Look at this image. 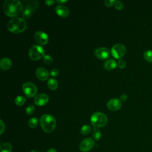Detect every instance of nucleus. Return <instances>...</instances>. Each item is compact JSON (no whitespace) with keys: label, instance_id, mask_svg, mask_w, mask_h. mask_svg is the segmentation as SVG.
<instances>
[{"label":"nucleus","instance_id":"nucleus-1","mask_svg":"<svg viewBox=\"0 0 152 152\" xmlns=\"http://www.w3.org/2000/svg\"><path fill=\"white\" fill-rule=\"evenodd\" d=\"M4 13L10 17L18 15L23 10V5L18 0H5L3 4Z\"/></svg>","mask_w":152,"mask_h":152},{"label":"nucleus","instance_id":"nucleus-2","mask_svg":"<svg viewBox=\"0 0 152 152\" xmlns=\"http://www.w3.org/2000/svg\"><path fill=\"white\" fill-rule=\"evenodd\" d=\"M7 28L12 33H19L23 31L27 27L26 20L20 17H14L7 23Z\"/></svg>","mask_w":152,"mask_h":152},{"label":"nucleus","instance_id":"nucleus-3","mask_svg":"<svg viewBox=\"0 0 152 152\" xmlns=\"http://www.w3.org/2000/svg\"><path fill=\"white\" fill-rule=\"evenodd\" d=\"M40 123L43 130L48 133L52 132L56 126V119L51 115L44 114L40 118Z\"/></svg>","mask_w":152,"mask_h":152},{"label":"nucleus","instance_id":"nucleus-4","mask_svg":"<svg viewBox=\"0 0 152 152\" xmlns=\"http://www.w3.org/2000/svg\"><path fill=\"white\" fill-rule=\"evenodd\" d=\"M90 121L94 127L99 128L105 126L108 121L107 116L101 112H94L90 118Z\"/></svg>","mask_w":152,"mask_h":152},{"label":"nucleus","instance_id":"nucleus-5","mask_svg":"<svg viewBox=\"0 0 152 152\" xmlns=\"http://www.w3.org/2000/svg\"><path fill=\"white\" fill-rule=\"evenodd\" d=\"M45 52V49L43 47L39 45H34L28 50V56L32 60L36 61L44 57Z\"/></svg>","mask_w":152,"mask_h":152},{"label":"nucleus","instance_id":"nucleus-6","mask_svg":"<svg viewBox=\"0 0 152 152\" xmlns=\"http://www.w3.org/2000/svg\"><path fill=\"white\" fill-rule=\"evenodd\" d=\"M23 91L28 97H32L36 94L37 88L32 82L27 81L23 85Z\"/></svg>","mask_w":152,"mask_h":152},{"label":"nucleus","instance_id":"nucleus-7","mask_svg":"<svg viewBox=\"0 0 152 152\" xmlns=\"http://www.w3.org/2000/svg\"><path fill=\"white\" fill-rule=\"evenodd\" d=\"M126 51L125 45L120 43L114 45L111 48V53L115 58L120 59L125 54Z\"/></svg>","mask_w":152,"mask_h":152},{"label":"nucleus","instance_id":"nucleus-8","mask_svg":"<svg viewBox=\"0 0 152 152\" xmlns=\"http://www.w3.org/2000/svg\"><path fill=\"white\" fill-rule=\"evenodd\" d=\"M94 146V141L90 138L84 139L80 144L79 148L82 152H87Z\"/></svg>","mask_w":152,"mask_h":152},{"label":"nucleus","instance_id":"nucleus-9","mask_svg":"<svg viewBox=\"0 0 152 152\" xmlns=\"http://www.w3.org/2000/svg\"><path fill=\"white\" fill-rule=\"evenodd\" d=\"M34 39L37 43L40 45H45L49 40L48 35L44 31H37L34 33Z\"/></svg>","mask_w":152,"mask_h":152},{"label":"nucleus","instance_id":"nucleus-10","mask_svg":"<svg viewBox=\"0 0 152 152\" xmlns=\"http://www.w3.org/2000/svg\"><path fill=\"white\" fill-rule=\"evenodd\" d=\"M94 55L97 58L100 59H104L109 57L110 51L109 49L106 47H100L95 49Z\"/></svg>","mask_w":152,"mask_h":152},{"label":"nucleus","instance_id":"nucleus-11","mask_svg":"<svg viewBox=\"0 0 152 152\" xmlns=\"http://www.w3.org/2000/svg\"><path fill=\"white\" fill-rule=\"evenodd\" d=\"M122 106V102L120 99L116 98H112L110 99L107 103V106L110 110L115 111L119 110Z\"/></svg>","mask_w":152,"mask_h":152},{"label":"nucleus","instance_id":"nucleus-12","mask_svg":"<svg viewBox=\"0 0 152 152\" xmlns=\"http://www.w3.org/2000/svg\"><path fill=\"white\" fill-rule=\"evenodd\" d=\"M49 96L46 93H39L37 94L34 99L36 104L42 106L45 104L49 101Z\"/></svg>","mask_w":152,"mask_h":152},{"label":"nucleus","instance_id":"nucleus-13","mask_svg":"<svg viewBox=\"0 0 152 152\" xmlns=\"http://www.w3.org/2000/svg\"><path fill=\"white\" fill-rule=\"evenodd\" d=\"M36 75L39 80L45 81L49 77V72L46 68L43 67H39L37 68L36 71Z\"/></svg>","mask_w":152,"mask_h":152},{"label":"nucleus","instance_id":"nucleus-14","mask_svg":"<svg viewBox=\"0 0 152 152\" xmlns=\"http://www.w3.org/2000/svg\"><path fill=\"white\" fill-rule=\"evenodd\" d=\"M56 12L60 16L66 17L69 14V8L64 5H58L55 7Z\"/></svg>","mask_w":152,"mask_h":152},{"label":"nucleus","instance_id":"nucleus-15","mask_svg":"<svg viewBox=\"0 0 152 152\" xmlns=\"http://www.w3.org/2000/svg\"><path fill=\"white\" fill-rule=\"evenodd\" d=\"M11 65H12L11 60L7 57L2 58L0 61L1 68L4 70H7L10 69Z\"/></svg>","mask_w":152,"mask_h":152},{"label":"nucleus","instance_id":"nucleus-16","mask_svg":"<svg viewBox=\"0 0 152 152\" xmlns=\"http://www.w3.org/2000/svg\"><path fill=\"white\" fill-rule=\"evenodd\" d=\"M104 67L105 69L110 70L115 68L117 66V63L113 59H109L104 62Z\"/></svg>","mask_w":152,"mask_h":152},{"label":"nucleus","instance_id":"nucleus-17","mask_svg":"<svg viewBox=\"0 0 152 152\" xmlns=\"http://www.w3.org/2000/svg\"><path fill=\"white\" fill-rule=\"evenodd\" d=\"M33 12H34V11L28 5L26 4L22 11V16L24 18H28L31 15Z\"/></svg>","mask_w":152,"mask_h":152},{"label":"nucleus","instance_id":"nucleus-18","mask_svg":"<svg viewBox=\"0 0 152 152\" xmlns=\"http://www.w3.org/2000/svg\"><path fill=\"white\" fill-rule=\"evenodd\" d=\"M47 84H48V86L49 87V88H50L51 90H56L58 87V81L53 78H49Z\"/></svg>","mask_w":152,"mask_h":152},{"label":"nucleus","instance_id":"nucleus-19","mask_svg":"<svg viewBox=\"0 0 152 152\" xmlns=\"http://www.w3.org/2000/svg\"><path fill=\"white\" fill-rule=\"evenodd\" d=\"M12 146L9 142H4L0 145V152H11Z\"/></svg>","mask_w":152,"mask_h":152},{"label":"nucleus","instance_id":"nucleus-20","mask_svg":"<svg viewBox=\"0 0 152 152\" xmlns=\"http://www.w3.org/2000/svg\"><path fill=\"white\" fill-rule=\"evenodd\" d=\"M101 132L96 127H94L93 130V133H92V136L96 141H99L100 138H101Z\"/></svg>","mask_w":152,"mask_h":152},{"label":"nucleus","instance_id":"nucleus-21","mask_svg":"<svg viewBox=\"0 0 152 152\" xmlns=\"http://www.w3.org/2000/svg\"><path fill=\"white\" fill-rule=\"evenodd\" d=\"M38 124V119L36 117L30 118L28 121V125L31 128H35Z\"/></svg>","mask_w":152,"mask_h":152},{"label":"nucleus","instance_id":"nucleus-22","mask_svg":"<svg viewBox=\"0 0 152 152\" xmlns=\"http://www.w3.org/2000/svg\"><path fill=\"white\" fill-rule=\"evenodd\" d=\"M143 56L146 61L148 62H152V50H148L145 51Z\"/></svg>","mask_w":152,"mask_h":152},{"label":"nucleus","instance_id":"nucleus-23","mask_svg":"<svg viewBox=\"0 0 152 152\" xmlns=\"http://www.w3.org/2000/svg\"><path fill=\"white\" fill-rule=\"evenodd\" d=\"M91 131V126L89 125H84L81 129H80V132L83 135H87L90 133Z\"/></svg>","mask_w":152,"mask_h":152},{"label":"nucleus","instance_id":"nucleus-24","mask_svg":"<svg viewBox=\"0 0 152 152\" xmlns=\"http://www.w3.org/2000/svg\"><path fill=\"white\" fill-rule=\"evenodd\" d=\"M26 102V98L24 96H18L15 99V103L18 106L23 105Z\"/></svg>","mask_w":152,"mask_h":152},{"label":"nucleus","instance_id":"nucleus-25","mask_svg":"<svg viewBox=\"0 0 152 152\" xmlns=\"http://www.w3.org/2000/svg\"><path fill=\"white\" fill-rule=\"evenodd\" d=\"M43 62L48 65H50L53 62V58L49 55H46L43 57Z\"/></svg>","mask_w":152,"mask_h":152},{"label":"nucleus","instance_id":"nucleus-26","mask_svg":"<svg viewBox=\"0 0 152 152\" xmlns=\"http://www.w3.org/2000/svg\"><path fill=\"white\" fill-rule=\"evenodd\" d=\"M34 111V106L33 104L28 106L26 109V112L27 115H30L33 113Z\"/></svg>","mask_w":152,"mask_h":152},{"label":"nucleus","instance_id":"nucleus-27","mask_svg":"<svg viewBox=\"0 0 152 152\" xmlns=\"http://www.w3.org/2000/svg\"><path fill=\"white\" fill-rule=\"evenodd\" d=\"M117 65L120 68H124L125 66H126V62L125 61L122 59H120L118 60V62H117Z\"/></svg>","mask_w":152,"mask_h":152},{"label":"nucleus","instance_id":"nucleus-28","mask_svg":"<svg viewBox=\"0 0 152 152\" xmlns=\"http://www.w3.org/2000/svg\"><path fill=\"white\" fill-rule=\"evenodd\" d=\"M115 6L116 7V9L119 10H121L123 8V3L120 1H116V2L115 4Z\"/></svg>","mask_w":152,"mask_h":152},{"label":"nucleus","instance_id":"nucleus-29","mask_svg":"<svg viewBox=\"0 0 152 152\" xmlns=\"http://www.w3.org/2000/svg\"><path fill=\"white\" fill-rule=\"evenodd\" d=\"M59 70L56 69V68H54V69H52L50 70V74L51 76H53V77H57L58 75H59Z\"/></svg>","mask_w":152,"mask_h":152},{"label":"nucleus","instance_id":"nucleus-30","mask_svg":"<svg viewBox=\"0 0 152 152\" xmlns=\"http://www.w3.org/2000/svg\"><path fill=\"white\" fill-rule=\"evenodd\" d=\"M116 2V0H105L104 4L107 7L112 6Z\"/></svg>","mask_w":152,"mask_h":152},{"label":"nucleus","instance_id":"nucleus-31","mask_svg":"<svg viewBox=\"0 0 152 152\" xmlns=\"http://www.w3.org/2000/svg\"><path fill=\"white\" fill-rule=\"evenodd\" d=\"M0 122H1V131H0V134H2L3 133V132L4 131V129H5V125H4V124L3 122V121L2 120L0 121Z\"/></svg>","mask_w":152,"mask_h":152},{"label":"nucleus","instance_id":"nucleus-32","mask_svg":"<svg viewBox=\"0 0 152 152\" xmlns=\"http://www.w3.org/2000/svg\"><path fill=\"white\" fill-rule=\"evenodd\" d=\"M45 2L46 3V5H52V4H54L55 1L54 0H45Z\"/></svg>","mask_w":152,"mask_h":152},{"label":"nucleus","instance_id":"nucleus-33","mask_svg":"<svg viewBox=\"0 0 152 152\" xmlns=\"http://www.w3.org/2000/svg\"><path fill=\"white\" fill-rule=\"evenodd\" d=\"M127 97H128V96H127V95L126 94H122L121 96L119 99L121 100H122V101H125V100H126L127 99Z\"/></svg>","mask_w":152,"mask_h":152},{"label":"nucleus","instance_id":"nucleus-34","mask_svg":"<svg viewBox=\"0 0 152 152\" xmlns=\"http://www.w3.org/2000/svg\"><path fill=\"white\" fill-rule=\"evenodd\" d=\"M58 3H59V4H61V3H64V2H67V0H56V1Z\"/></svg>","mask_w":152,"mask_h":152},{"label":"nucleus","instance_id":"nucleus-35","mask_svg":"<svg viewBox=\"0 0 152 152\" xmlns=\"http://www.w3.org/2000/svg\"><path fill=\"white\" fill-rule=\"evenodd\" d=\"M46 152H57V151L55 148H50Z\"/></svg>","mask_w":152,"mask_h":152},{"label":"nucleus","instance_id":"nucleus-36","mask_svg":"<svg viewBox=\"0 0 152 152\" xmlns=\"http://www.w3.org/2000/svg\"><path fill=\"white\" fill-rule=\"evenodd\" d=\"M30 152H40V151H37V150H32V151H31Z\"/></svg>","mask_w":152,"mask_h":152}]
</instances>
